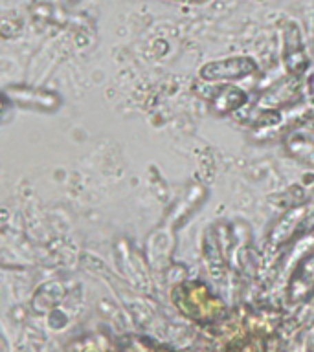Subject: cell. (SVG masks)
Here are the masks:
<instances>
[{"instance_id": "obj_1", "label": "cell", "mask_w": 314, "mask_h": 352, "mask_svg": "<svg viewBox=\"0 0 314 352\" xmlns=\"http://www.w3.org/2000/svg\"><path fill=\"white\" fill-rule=\"evenodd\" d=\"M4 98L22 109L41 110V112H55L61 109L63 98L54 90L39 87H24V85H11L4 88Z\"/></svg>"}, {"instance_id": "obj_2", "label": "cell", "mask_w": 314, "mask_h": 352, "mask_svg": "<svg viewBox=\"0 0 314 352\" xmlns=\"http://www.w3.org/2000/svg\"><path fill=\"white\" fill-rule=\"evenodd\" d=\"M258 72V63L252 57H228V59L211 60L200 66L198 76L202 81H231V79H242Z\"/></svg>"}, {"instance_id": "obj_3", "label": "cell", "mask_w": 314, "mask_h": 352, "mask_svg": "<svg viewBox=\"0 0 314 352\" xmlns=\"http://www.w3.org/2000/svg\"><path fill=\"white\" fill-rule=\"evenodd\" d=\"M283 43H285V48H283V59H285L286 70L291 72L292 76L297 77L305 74L311 65L307 54H305V48H303L302 35H300V30L294 22H289L285 26V32H283Z\"/></svg>"}, {"instance_id": "obj_4", "label": "cell", "mask_w": 314, "mask_h": 352, "mask_svg": "<svg viewBox=\"0 0 314 352\" xmlns=\"http://www.w3.org/2000/svg\"><path fill=\"white\" fill-rule=\"evenodd\" d=\"M300 96V82L294 76L289 79H283L281 82L274 85L269 92H264L258 101V107L261 110H280L281 107L294 103V99Z\"/></svg>"}, {"instance_id": "obj_5", "label": "cell", "mask_w": 314, "mask_h": 352, "mask_svg": "<svg viewBox=\"0 0 314 352\" xmlns=\"http://www.w3.org/2000/svg\"><path fill=\"white\" fill-rule=\"evenodd\" d=\"M308 213H311L308 204H302V206H296V208L289 209V211L275 222L272 231H270V242H272L274 246H280V244H285L286 241H291L292 235L297 231V228L305 222Z\"/></svg>"}, {"instance_id": "obj_6", "label": "cell", "mask_w": 314, "mask_h": 352, "mask_svg": "<svg viewBox=\"0 0 314 352\" xmlns=\"http://www.w3.org/2000/svg\"><path fill=\"white\" fill-rule=\"evenodd\" d=\"M247 103V92L237 87H222L211 99V110L217 116H228Z\"/></svg>"}, {"instance_id": "obj_7", "label": "cell", "mask_w": 314, "mask_h": 352, "mask_svg": "<svg viewBox=\"0 0 314 352\" xmlns=\"http://www.w3.org/2000/svg\"><path fill=\"white\" fill-rule=\"evenodd\" d=\"M286 153L300 164L314 167V138H307L303 134H291L285 140Z\"/></svg>"}, {"instance_id": "obj_8", "label": "cell", "mask_w": 314, "mask_h": 352, "mask_svg": "<svg viewBox=\"0 0 314 352\" xmlns=\"http://www.w3.org/2000/svg\"><path fill=\"white\" fill-rule=\"evenodd\" d=\"M308 92H311V96L314 98V76L308 79Z\"/></svg>"}, {"instance_id": "obj_9", "label": "cell", "mask_w": 314, "mask_h": 352, "mask_svg": "<svg viewBox=\"0 0 314 352\" xmlns=\"http://www.w3.org/2000/svg\"><path fill=\"white\" fill-rule=\"evenodd\" d=\"M178 2H193V4H202L206 0H178Z\"/></svg>"}, {"instance_id": "obj_10", "label": "cell", "mask_w": 314, "mask_h": 352, "mask_svg": "<svg viewBox=\"0 0 314 352\" xmlns=\"http://www.w3.org/2000/svg\"><path fill=\"white\" fill-rule=\"evenodd\" d=\"M68 2H77V0H68Z\"/></svg>"}]
</instances>
